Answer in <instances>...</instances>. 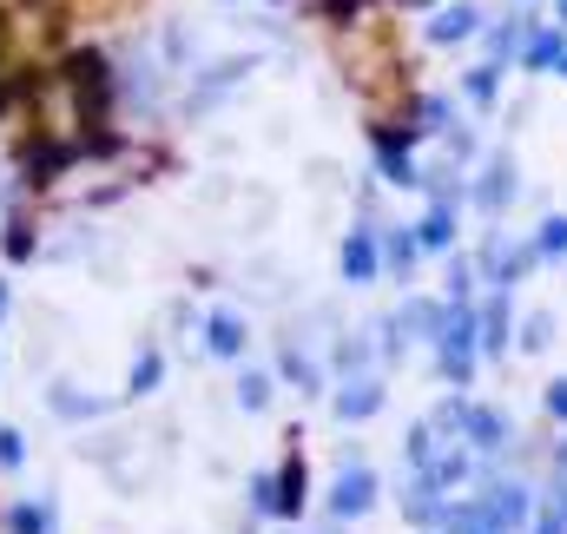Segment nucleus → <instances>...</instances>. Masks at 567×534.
<instances>
[{
    "mask_svg": "<svg viewBox=\"0 0 567 534\" xmlns=\"http://www.w3.org/2000/svg\"><path fill=\"white\" fill-rule=\"evenodd\" d=\"M377 402H383L377 383H357V390H343V397H337V415H350V422H357V415H370Z\"/></svg>",
    "mask_w": 567,
    "mask_h": 534,
    "instance_id": "39448f33",
    "label": "nucleus"
},
{
    "mask_svg": "<svg viewBox=\"0 0 567 534\" xmlns=\"http://www.w3.org/2000/svg\"><path fill=\"white\" fill-rule=\"evenodd\" d=\"M20 455H27V449H20V429H7V422H0V475H13V469H20Z\"/></svg>",
    "mask_w": 567,
    "mask_h": 534,
    "instance_id": "1a4fd4ad",
    "label": "nucleus"
},
{
    "mask_svg": "<svg viewBox=\"0 0 567 534\" xmlns=\"http://www.w3.org/2000/svg\"><path fill=\"white\" fill-rule=\"evenodd\" d=\"M330 502H337V515H363V509L377 502V482H370L363 469H350V475L337 482V495H330Z\"/></svg>",
    "mask_w": 567,
    "mask_h": 534,
    "instance_id": "f257e3e1",
    "label": "nucleus"
},
{
    "mask_svg": "<svg viewBox=\"0 0 567 534\" xmlns=\"http://www.w3.org/2000/svg\"><path fill=\"white\" fill-rule=\"evenodd\" d=\"M343 277H350V284H370V277H377V245H370L363 232L343 245Z\"/></svg>",
    "mask_w": 567,
    "mask_h": 534,
    "instance_id": "7ed1b4c3",
    "label": "nucleus"
},
{
    "mask_svg": "<svg viewBox=\"0 0 567 534\" xmlns=\"http://www.w3.org/2000/svg\"><path fill=\"white\" fill-rule=\"evenodd\" d=\"M205 343H212V357H238V350H245V324H238L231 310H218V317L205 324Z\"/></svg>",
    "mask_w": 567,
    "mask_h": 534,
    "instance_id": "f03ea898",
    "label": "nucleus"
},
{
    "mask_svg": "<svg viewBox=\"0 0 567 534\" xmlns=\"http://www.w3.org/2000/svg\"><path fill=\"white\" fill-rule=\"evenodd\" d=\"M47 402H53L60 415H100V402L80 397V390H66V383H53V390H47Z\"/></svg>",
    "mask_w": 567,
    "mask_h": 534,
    "instance_id": "0eeeda50",
    "label": "nucleus"
},
{
    "mask_svg": "<svg viewBox=\"0 0 567 534\" xmlns=\"http://www.w3.org/2000/svg\"><path fill=\"white\" fill-rule=\"evenodd\" d=\"M548 60H561V33H535V47H528V66H548Z\"/></svg>",
    "mask_w": 567,
    "mask_h": 534,
    "instance_id": "9d476101",
    "label": "nucleus"
},
{
    "mask_svg": "<svg viewBox=\"0 0 567 534\" xmlns=\"http://www.w3.org/2000/svg\"><path fill=\"white\" fill-rule=\"evenodd\" d=\"M455 225H449V212H429V225H423V245H442Z\"/></svg>",
    "mask_w": 567,
    "mask_h": 534,
    "instance_id": "f8f14e48",
    "label": "nucleus"
},
{
    "mask_svg": "<svg viewBox=\"0 0 567 534\" xmlns=\"http://www.w3.org/2000/svg\"><path fill=\"white\" fill-rule=\"evenodd\" d=\"M542 251H567V218H548V232H542Z\"/></svg>",
    "mask_w": 567,
    "mask_h": 534,
    "instance_id": "ddd939ff",
    "label": "nucleus"
},
{
    "mask_svg": "<svg viewBox=\"0 0 567 534\" xmlns=\"http://www.w3.org/2000/svg\"><path fill=\"white\" fill-rule=\"evenodd\" d=\"M53 528V502H47V509H13V515H7V534H47Z\"/></svg>",
    "mask_w": 567,
    "mask_h": 534,
    "instance_id": "423d86ee",
    "label": "nucleus"
},
{
    "mask_svg": "<svg viewBox=\"0 0 567 534\" xmlns=\"http://www.w3.org/2000/svg\"><path fill=\"white\" fill-rule=\"evenodd\" d=\"M468 27H475V13L468 7H449V13L429 20V40H468Z\"/></svg>",
    "mask_w": 567,
    "mask_h": 534,
    "instance_id": "20e7f679",
    "label": "nucleus"
},
{
    "mask_svg": "<svg viewBox=\"0 0 567 534\" xmlns=\"http://www.w3.org/2000/svg\"><path fill=\"white\" fill-rule=\"evenodd\" d=\"M238 402H245V409H265V402H271V377H258V370L238 377Z\"/></svg>",
    "mask_w": 567,
    "mask_h": 534,
    "instance_id": "6e6552de",
    "label": "nucleus"
},
{
    "mask_svg": "<svg viewBox=\"0 0 567 534\" xmlns=\"http://www.w3.org/2000/svg\"><path fill=\"white\" fill-rule=\"evenodd\" d=\"M561 13H567V0H561Z\"/></svg>",
    "mask_w": 567,
    "mask_h": 534,
    "instance_id": "4468645a",
    "label": "nucleus"
},
{
    "mask_svg": "<svg viewBox=\"0 0 567 534\" xmlns=\"http://www.w3.org/2000/svg\"><path fill=\"white\" fill-rule=\"evenodd\" d=\"M152 383H158V350H145L140 363H133V397H145Z\"/></svg>",
    "mask_w": 567,
    "mask_h": 534,
    "instance_id": "9b49d317",
    "label": "nucleus"
}]
</instances>
